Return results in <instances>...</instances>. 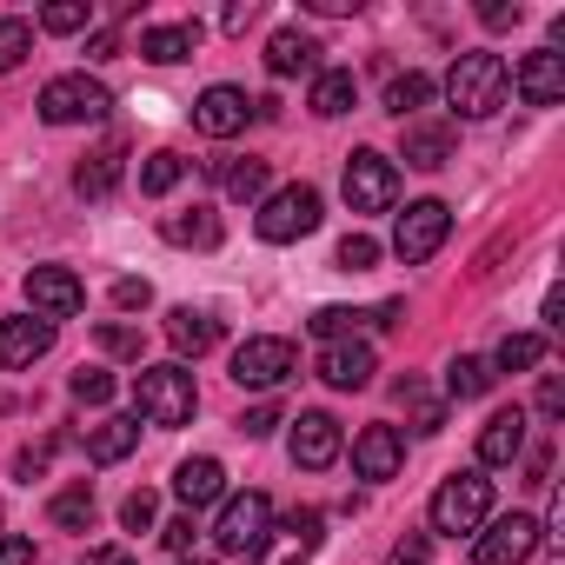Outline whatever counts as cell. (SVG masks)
<instances>
[{
	"mask_svg": "<svg viewBox=\"0 0 565 565\" xmlns=\"http://www.w3.org/2000/svg\"><path fill=\"white\" fill-rule=\"evenodd\" d=\"M134 413H140L147 426H160V433L193 426V413H200L193 373H186V366H140V373H134Z\"/></svg>",
	"mask_w": 565,
	"mask_h": 565,
	"instance_id": "obj_1",
	"label": "cell"
},
{
	"mask_svg": "<svg viewBox=\"0 0 565 565\" xmlns=\"http://www.w3.org/2000/svg\"><path fill=\"white\" fill-rule=\"evenodd\" d=\"M505 87H512V74H505V61L486 54V47L459 54L452 74H446V100H452L459 120H486V114H499V107H505Z\"/></svg>",
	"mask_w": 565,
	"mask_h": 565,
	"instance_id": "obj_2",
	"label": "cell"
},
{
	"mask_svg": "<svg viewBox=\"0 0 565 565\" xmlns=\"http://www.w3.org/2000/svg\"><path fill=\"white\" fill-rule=\"evenodd\" d=\"M486 512H492V479H486L479 466L439 479V492H433V532H439V539H466V532H479Z\"/></svg>",
	"mask_w": 565,
	"mask_h": 565,
	"instance_id": "obj_3",
	"label": "cell"
},
{
	"mask_svg": "<svg viewBox=\"0 0 565 565\" xmlns=\"http://www.w3.org/2000/svg\"><path fill=\"white\" fill-rule=\"evenodd\" d=\"M114 114V94L94 74H61L41 87V120L47 127H100Z\"/></svg>",
	"mask_w": 565,
	"mask_h": 565,
	"instance_id": "obj_4",
	"label": "cell"
},
{
	"mask_svg": "<svg viewBox=\"0 0 565 565\" xmlns=\"http://www.w3.org/2000/svg\"><path fill=\"white\" fill-rule=\"evenodd\" d=\"M213 545L233 552V558H259L273 545V499L266 492H239L220 505V525H213Z\"/></svg>",
	"mask_w": 565,
	"mask_h": 565,
	"instance_id": "obj_5",
	"label": "cell"
},
{
	"mask_svg": "<svg viewBox=\"0 0 565 565\" xmlns=\"http://www.w3.org/2000/svg\"><path fill=\"white\" fill-rule=\"evenodd\" d=\"M259 239L266 246H287V239H300V233H313L320 226V186H307V180H294V186H279L266 206H259Z\"/></svg>",
	"mask_w": 565,
	"mask_h": 565,
	"instance_id": "obj_6",
	"label": "cell"
},
{
	"mask_svg": "<svg viewBox=\"0 0 565 565\" xmlns=\"http://www.w3.org/2000/svg\"><path fill=\"white\" fill-rule=\"evenodd\" d=\"M545 545V525L532 512H505L486 532H472V565H525Z\"/></svg>",
	"mask_w": 565,
	"mask_h": 565,
	"instance_id": "obj_7",
	"label": "cell"
},
{
	"mask_svg": "<svg viewBox=\"0 0 565 565\" xmlns=\"http://www.w3.org/2000/svg\"><path fill=\"white\" fill-rule=\"evenodd\" d=\"M393 193H399V167H393L380 147L347 153V206H353V213H386Z\"/></svg>",
	"mask_w": 565,
	"mask_h": 565,
	"instance_id": "obj_8",
	"label": "cell"
},
{
	"mask_svg": "<svg viewBox=\"0 0 565 565\" xmlns=\"http://www.w3.org/2000/svg\"><path fill=\"white\" fill-rule=\"evenodd\" d=\"M446 233H452V206H446V200H413V206L399 213V226H393V253H399L406 266H419V259H433V253L446 246Z\"/></svg>",
	"mask_w": 565,
	"mask_h": 565,
	"instance_id": "obj_9",
	"label": "cell"
},
{
	"mask_svg": "<svg viewBox=\"0 0 565 565\" xmlns=\"http://www.w3.org/2000/svg\"><path fill=\"white\" fill-rule=\"evenodd\" d=\"M294 366H300V353H294V340H279V333H253V340L233 353V380L253 386V393H273Z\"/></svg>",
	"mask_w": 565,
	"mask_h": 565,
	"instance_id": "obj_10",
	"label": "cell"
},
{
	"mask_svg": "<svg viewBox=\"0 0 565 565\" xmlns=\"http://www.w3.org/2000/svg\"><path fill=\"white\" fill-rule=\"evenodd\" d=\"M21 294H28V307H34V320H74L81 307H87V287H81V273H67V266H34L28 279H21Z\"/></svg>",
	"mask_w": 565,
	"mask_h": 565,
	"instance_id": "obj_11",
	"label": "cell"
},
{
	"mask_svg": "<svg viewBox=\"0 0 565 565\" xmlns=\"http://www.w3.org/2000/svg\"><path fill=\"white\" fill-rule=\"evenodd\" d=\"M246 120H253V100H246L239 87H206V94L193 100V127H200L206 140H233V134H246Z\"/></svg>",
	"mask_w": 565,
	"mask_h": 565,
	"instance_id": "obj_12",
	"label": "cell"
},
{
	"mask_svg": "<svg viewBox=\"0 0 565 565\" xmlns=\"http://www.w3.org/2000/svg\"><path fill=\"white\" fill-rule=\"evenodd\" d=\"M287 452H294V466H307V472H327V466L340 459V419H333V413H300V419H294V439H287Z\"/></svg>",
	"mask_w": 565,
	"mask_h": 565,
	"instance_id": "obj_13",
	"label": "cell"
},
{
	"mask_svg": "<svg viewBox=\"0 0 565 565\" xmlns=\"http://www.w3.org/2000/svg\"><path fill=\"white\" fill-rule=\"evenodd\" d=\"M512 87H519V100L525 107H558L565 100V54H525L519 61V74H512Z\"/></svg>",
	"mask_w": 565,
	"mask_h": 565,
	"instance_id": "obj_14",
	"label": "cell"
},
{
	"mask_svg": "<svg viewBox=\"0 0 565 565\" xmlns=\"http://www.w3.org/2000/svg\"><path fill=\"white\" fill-rule=\"evenodd\" d=\"M373 347L366 340H333L327 353H320V380L333 386V393H360V386H373Z\"/></svg>",
	"mask_w": 565,
	"mask_h": 565,
	"instance_id": "obj_15",
	"label": "cell"
},
{
	"mask_svg": "<svg viewBox=\"0 0 565 565\" xmlns=\"http://www.w3.org/2000/svg\"><path fill=\"white\" fill-rule=\"evenodd\" d=\"M399 466H406V439L393 433V426H366L360 439H353V472L360 479H399Z\"/></svg>",
	"mask_w": 565,
	"mask_h": 565,
	"instance_id": "obj_16",
	"label": "cell"
},
{
	"mask_svg": "<svg viewBox=\"0 0 565 565\" xmlns=\"http://www.w3.org/2000/svg\"><path fill=\"white\" fill-rule=\"evenodd\" d=\"M47 347H54V327H47V320H28V313L0 320V373H21V366H34Z\"/></svg>",
	"mask_w": 565,
	"mask_h": 565,
	"instance_id": "obj_17",
	"label": "cell"
},
{
	"mask_svg": "<svg viewBox=\"0 0 565 565\" xmlns=\"http://www.w3.org/2000/svg\"><path fill=\"white\" fill-rule=\"evenodd\" d=\"M313 67H320V41H313V34L279 28V34L266 41V74H273V81H294V74H313Z\"/></svg>",
	"mask_w": 565,
	"mask_h": 565,
	"instance_id": "obj_18",
	"label": "cell"
},
{
	"mask_svg": "<svg viewBox=\"0 0 565 565\" xmlns=\"http://www.w3.org/2000/svg\"><path fill=\"white\" fill-rule=\"evenodd\" d=\"M519 452H525V413L505 406V413H492L479 426V466H512Z\"/></svg>",
	"mask_w": 565,
	"mask_h": 565,
	"instance_id": "obj_19",
	"label": "cell"
},
{
	"mask_svg": "<svg viewBox=\"0 0 565 565\" xmlns=\"http://www.w3.org/2000/svg\"><path fill=\"white\" fill-rule=\"evenodd\" d=\"M452 160V120H406V167L439 173Z\"/></svg>",
	"mask_w": 565,
	"mask_h": 565,
	"instance_id": "obj_20",
	"label": "cell"
},
{
	"mask_svg": "<svg viewBox=\"0 0 565 565\" xmlns=\"http://www.w3.org/2000/svg\"><path fill=\"white\" fill-rule=\"evenodd\" d=\"M173 492H180V505L186 512H200V505H213L220 492H226V466L220 459H180V472H173Z\"/></svg>",
	"mask_w": 565,
	"mask_h": 565,
	"instance_id": "obj_21",
	"label": "cell"
},
{
	"mask_svg": "<svg viewBox=\"0 0 565 565\" xmlns=\"http://www.w3.org/2000/svg\"><path fill=\"white\" fill-rule=\"evenodd\" d=\"M120 160H127V147H120V140L94 147V153L74 167V193H81V200H107V193L120 186Z\"/></svg>",
	"mask_w": 565,
	"mask_h": 565,
	"instance_id": "obj_22",
	"label": "cell"
},
{
	"mask_svg": "<svg viewBox=\"0 0 565 565\" xmlns=\"http://www.w3.org/2000/svg\"><path fill=\"white\" fill-rule=\"evenodd\" d=\"M167 340H173L180 360H200V353L220 347V320H213V313H193V307H173V313H167Z\"/></svg>",
	"mask_w": 565,
	"mask_h": 565,
	"instance_id": "obj_23",
	"label": "cell"
},
{
	"mask_svg": "<svg viewBox=\"0 0 565 565\" xmlns=\"http://www.w3.org/2000/svg\"><path fill=\"white\" fill-rule=\"evenodd\" d=\"M140 54L153 67H173V61H193L200 54V21H173V28H147L140 34Z\"/></svg>",
	"mask_w": 565,
	"mask_h": 565,
	"instance_id": "obj_24",
	"label": "cell"
},
{
	"mask_svg": "<svg viewBox=\"0 0 565 565\" xmlns=\"http://www.w3.org/2000/svg\"><path fill=\"white\" fill-rule=\"evenodd\" d=\"M134 446H140V419H100V426L87 433V459H94V466H120Z\"/></svg>",
	"mask_w": 565,
	"mask_h": 565,
	"instance_id": "obj_25",
	"label": "cell"
},
{
	"mask_svg": "<svg viewBox=\"0 0 565 565\" xmlns=\"http://www.w3.org/2000/svg\"><path fill=\"white\" fill-rule=\"evenodd\" d=\"M353 100H360V81H353L347 67H327V74L313 81V114H320V120H340V114H353Z\"/></svg>",
	"mask_w": 565,
	"mask_h": 565,
	"instance_id": "obj_26",
	"label": "cell"
},
{
	"mask_svg": "<svg viewBox=\"0 0 565 565\" xmlns=\"http://www.w3.org/2000/svg\"><path fill=\"white\" fill-rule=\"evenodd\" d=\"M47 519H54L61 532H87V525L100 519V499H94V486L81 479V486H67V492H54V505H47Z\"/></svg>",
	"mask_w": 565,
	"mask_h": 565,
	"instance_id": "obj_27",
	"label": "cell"
},
{
	"mask_svg": "<svg viewBox=\"0 0 565 565\" xmlns=\"http://www.w3.org/2000/svg\"><path fill=\"white\" fill-rule=\"evenodd\" d=\"M426 100H433V81H426L419 67H406V74L386 81V114H393V120H413Z\"/></svg>",
	"mask_w": 565,
	"mask_h": 565,
	"instance_id": "obj_28",
	"label": "cell"
},
{
	"mask_svg": "<svg viewBox=\"0 0 565 565\" xmlns=\"http://www.w3.org/2000/svg\"><path fill=\"white\" fill-rule=\"evenodd\" d=\"M173 246H220V220H213V206H193V213H173L167 226H160Z\"/></svg>",
	"mask_w": 565,
	"mask_h": 565,
	"instance_id": "obj_29",
	"label": "cell"
},
{
	"mask_svg": "<svg viewBox=\"0 0 565 565\" xmlns=\"http://www.w3.org/2000/svg\"><path fill=\"white\" fill-rule=\"evenodd\" d=\"M539 360H545V340H539V333H505V340H499V353H492V366H499V373H532Z\"/></svg>",
	"mask_w": 565,
	"mask_h": 565,
	"instance_id": "obj_30",
	"label": "cell"
},
{
	"mask_svg": "<svg viewBox=\"0 0 565 565\" xmlns=\"http://www.w3.org/2000/svg\"><path fill=\"white\" fill-rule=\"evenodd\" d=\"M446 393H452V399H479V393H492V366L472 360V353H459V360L446 366Z\"/></svg>",
	"mask_w": 565,
	"mask_h": 565,
	"instance_id": "obj_31",
	"label": "cell"
},
{
	"mask_svg": "<svg viewBox=\"0 0 565 565\" xmlns=\"http://www.w3.org/2000/svg\"><path fill=\"white\" fill-rule=\"evenodd\" d=\"M180 180H186V160H180V153H147V167H140V193H147V200L173 193Z\"/></svg>",
	"mask_w": 565,
	"mask_h": 565,
	"instance_id": "obj_32",
	"label": "cell"
},
{
	"mask_svg": "<svg viewBox=\"0 0 565 565\" xmlns=\"http://www.w3.org/2000/svg\"><path fill=\"white\" fill-rule=\"evenodd\" d=\"M28 54H34V28L8 14V21H0V74H14V67H21Z\"/></svg>",
	"mask_w": 565,
	"mask_h": 565,
	"instance_id": "obj_33",
	"label": "cell"
},
{
	"mask_svg": "<svg viewBox=\"0 0 565 565\" xmlns=\"http://www.w3.org/2000/svg\"><path fill=\"white\" fill-rule=\"evenodd\" d=\"M220 180H226V193H233V200H259L273 173H266V160H233V167H226Z\"/></svg>",
	"mask_w": 565,
	"mask_h": 565,
	"instance_id": "obj_34",
	"label": "cell"
},
{
	"mask_svg": "<svg viewBox=\"0 0 565 565\" xmlns=\"http://www.w3.org/2000/svg\"><path fill=\"white\" fill-rule=\"evenodd\" d=\"M399 406H413V419H419V433H439L446 426V406L419 386V380H399Z\"/></svg>",
	"mask_w": 565,
	"mask_h": 565,
	"instance_id": "obj_35",
	"label": "cell"
},
{
	"mask_svg": "<svg viewBox=\"0 0 565 565\" xmlns=\"http://www.w3.org/2000/svg\"><path fill=\"white\" fill-rule=\"evenodd\" d=\"M366 320H373V313H353V307H320L307 327H313V333L333 347V340H347V333H353V327H366Z\"/></svg>",
	"mask_w": 565,
	"mask_h": 565,
	"instance_id": "obj_36",
	"label": "cell"
},
{
	"mask_svg": "<svg viewBox=\"0 0 565 565\" xmlns=\"http://www.w3.org/2000/svg\"><path fill=\"white\" fill-rule=\"evenodd\" d=\"M41 28L47 34H81V28H94V8L87 0H54V8L41 14Z\"/></svg>",
	"mask_w": 565,
	"mask_h": 565,
	"instance_id": "obj_37",
	"label": "cell"
},
{
	"mask_svg": "<svg viewBox=\"0 0 565 565\" xmlns=\"http://www.w3.org/2000/svg\"><path fill=\"white\" fill-rule=\"evenodd\" d=\"M67 393H74L81 406H107V399H114V373H100V366H81V373L67 380Z\"/></svg>",
	"mask_w": 565,
	"mask_h": 565,
	"instance_id": "obj_38",
	"label": "cell"
},
{
	"mask_svg": "<svg viewBox=\"0 0 565 565\" xmlns=\"http://www.w3.org/2000/svg\"><path fill=\"white\" fill-rule=\"evenodd\" d=\"M373 259H380V239L373 233H347L340 239V273H373Z\"/></svg>",
	"mask_w": 565,
	"mask_h": 565,
	"instance_id": "obj_39",
	"label": "cell"
},
{
	"mask_svg": "<svg viewBox=\"0 0 565 565\" xmlns=\"http://www.w3.org/2000/svg\"><path fill=\"white\" fill-rule=\"evenodd\" d=\"M94 340H100V353H114V360H140V327L107 320V327H94Z\"/></svg>",
	"mask_w": 565,
	"mask_h": 565,
	"instance_id": "obj_40",
	"label": "cell"
},
{
	"mask_svg": "<svg viewBox=\"0 0 565 565\" xmlns=\"http://www.w3.org/2000/svg\"><path fill=\"white\" fill-rule=\"evenodd\" d=\"M153 512H160V499H153L147 486L120 499V525H127V532H153Z\"/></svg>",
	"mask_w": 565,
	"mask_h": 565,
	"instance_id": "obj_41",
	"label": "cell"
},
{
	"mask_svg": "<svg viewBox=\"0 0 565 565\" xmlns=\"http://www.w3.org/2000/svg\"><path fill=\"white\" fill-rule=\"evenodd\" d=\"M114 307H120V313H147V307H153V287L127 273V279H114Z\"/></svg>",
	"mask_w": 565,
	"mask_h": 565,
	"instance_id": "obj_42",
	"label": "cell"
},
{
	"mask_svg": "<svg viewBox=\"0 0 565 565\" xmlns=\"http://www.w3.org/2000/svg\"><path fill=\"white\" fill-rule=\"evenodd\" d=\"M47 459H54V446H47V439H41V446H21V452H14V479H41V472H47Z\"/></svg>",
	"mask_w": 565,
	"mask_h": 565,
	"instance_id": "obj_43",
	"label": "cell"
},
{
	"mask_svg": "<svg viewBox=\"0 0 565 565\" xmlns=\"http://www.w3.org/2000/svg\"><path fill=\"white\" fill-rule=\"evenodd\" d=\"M160 539H167V552H180V558H186V552L200 545V525H193V512H180V519H173Z\"/></svg>",
	"mask_w": 565,
	"mask_h": 565,
	"instance_id": "obj_44",
	"label": "cell"
},
{
	"mask_svg": "<svg viewBox=\"0 0 565 565\" xmlns=\"http://www.w3.org/2000/svg\"><path fill=\"white\" fill-rule=\"evenodd\" d=\"M519 14H525L519 0H486V8H479V21H486V28H519Z\"/></svg>",
	"mask_w": 565,
	"mask_h": 565,
	"instance_id": "obj_45",
	"label": "cell"
},
{
	"mask_svg": "<svg viewBox=\"0 0 565 565\" xmlns=\"http://www.w3.org/2000/svg\"><path fill=\"white\" fill-rule=\"evenodd\" d=\"M273 426H279V406H253V413L239 419V433H246V439H266Z\"/></svg>",
	"mask_w": 565,
	"mask_h": 565,
	"instance_id": "obj_46",
	"label": "cell"
},
{
	"mask_svg": "<svg viewBox=\"0 0 565 565\" xmlns=\"http://www.w3.org/2000/svg\"><path fill=\"white\" fill-rule=\"evenodd\" d=\"M0 565H34V539H14V532H0Z\"/></svg>",
	"mask_w": 565,
	"mask_h": 565,
	"instance_id": "obj_47",
	"label": "cell"
},
{
	"mask_svg": "<svg viewBox=\"0 0 565 565\" xmlns=\"http://www.w3.org/2000/svg\"><path fill=\"white\" fill-rule=\"evenodd\" d=\"M426 552H433V545L413 532V539H399V545H393V558H386V565H426Z\"/></svg>",
	"mask_w": 565,
	"mask_h": 565,
	"instance_id": "obj_48",
	"label": "cell"
},
{
	"mask_svg": "<svg viewBox=\"0 0 565 565\" xmlns=\"http://www.w3.org/2000/svg\"><path fill=\"white\" fill-rule=\"evenodd\" d=\"M558 406H565V386H558V373H545V386H539V413L558 419Z\"/></svg>",
	"mask_w": 565,
	"mask_h": 565,
	"instance_id": "obj_49",
	"label": "cell"
},
{
	"mask_svg": "<svg viewBox=\"0 0 565 565\" xmlns=\"http://www.w3.org/2000/svg\"><path fill=\"white\" fill-rule=\"evenodd\" d=\"M253 14H259V8H253V0H233V8L220 14V28H226V34H239V28H246Z\"/></svg>",
	"mask_w": 565,
	"mask_h": 565,
	"instance_id": "obj_50",
	"label": "cell"
},
{
	"mask_svg": "<svg viewBox=\"0 0 565 565\" xmlns=\"http://www.w3.org/2000/svg\"><path fill=\"white\" fill-rule=\"evenodd\" d=\"M81 565H134V552H120V545H94Z\"/></svg>",
	"mask_w": 565,
	"mask_h": 565,
	"instance_id": "obj_51",
	"label": "cell"
},
{
	"mask_svg": "<svg viewBox=\"0 0 565 565\" xmlns=\"http://www.w3.org/2000/svg\"><path fill=\"white\" fill-rule=\"evenodd\" d=\"M114 54H120V41H114V34H94V41H87V61H114Z\"/></svg>",
	"mask_w": 565,
	"mask_h": 565,
	"instance_id": "obj_52",
	"label": "cell"
},
{
	"mask_svg": "<svg viewBox=\"0 0 565 565\" xmlns=\"http://www.w3.org/2000/svg\"><path fill=\"white\" fill-rule=\"evenodd\" d=\"M545 327H552V333H558V327H565V300H558V287H552V294H545Z\"/></svg>",
	"mask_w": 565,
	"mask_h": 565,
	"instance_id": "obj_53",
	"label": "cell"
},
{
	"mask_svg": "<svg viewBox=\"0 0 565 565\" xmlns=\"http://www.w3.org/2000/svg\"><path fill=\"white\" fill-rule=\"evenodd\" d=\"M193 565H206V558H193Z\"/></svg>",
	"mask_w": 565,
	"mask_h": 565,
	"instance_id": "obj_54",
	"label": "cell"
}]
</instances>
